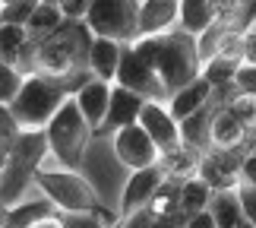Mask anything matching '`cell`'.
I'll return each mask as SVG.
<instances>
[{
    "label": "cell",
    "mask_w": 256,
    "mask_h": 228,
    "mask_svg": "<svg viewBox=\"0 0 256 228\" xmlns=\"http://www.w3.org/2000/svg\"><path fill=\"white\" fill-rule=\"evenodd\" d=\"M124 48L111 38H92V48H88V73L95 79H104V83H114L117 70H120L124 61Z\"/></svg>",
    "instance_id": "cell-18"
},
{
    "label": "cell",
    "mask_w": 256,
    "mask_h": 228,
    "mask_svg": "<svg viewBox=\"0 0 256 228\" xmlns=\"http://www.w3.org/2000/svg\"><path fill=\"white\" fill-rule=\"evenodd\" d=\"M38 4H54V7H60L64 0H38Z\"/></svg>",
    "instance_id": "cell-42"
},
{
    "label": "cell",
    "mask_w": 256,
    "mask_h": 228,
    "mask_svg": "<svg viewBox=\"0 0 256 228\" xmlns=\"http://www.w3.org/2000/svg\"><path fill=\"white\" fill-rule=\"evenodd\" d=\"M92 73L82 79H57V76H44V73H28L19 95L10 102V117L19 130H44L54 121V114L76 95V89L88 83Z\"/></svg>",
    "instance_id": "cell-3"
},
{
    "label": "cell",
    "mask_w": 256,
    "mask_h": 228,
    "mask_svg": "<svg viewBox=\"0 0 256 228\" xmlns=\"http://www.w3.org/2000/svg\"><path fill=\"white\" fill-rule=\"evenodd\" d=\"M212 149H247L250 130L234 117L224 105H218V111L212 117Z\"/></svg>",
    "instance_id": "cell-19"
},
{
    "label": "cell",
    "mask_w": 256,
    "mask_h": 228,
    "mask_svg": "<svg viewBox=\"0 0 256 228\" xmlns=\"http://www.w3.org/2000/svg\"><path fill=\"white\" fill-rule=\"evenodd\" d=\"M60 209L51 203V200H22V203H16V206H10V222L6 228H32L35 222H42L48 219V215H57Z\"/></svg>",
    "instance_id": "cell-23"
},
{
    "label": "cell",
    "mask_w": 256,
    "mask_h": 228,
    "mask_svg": "<svg viewBox=\"0 0 256 228\" xmlns=\"http://www.w3.org/2000/svg\"><path fill=\"white\" fill-rule=\"evenodd\" d=\"M180 4L177 0H142L140 7V38H155L177 29Z\"/></svg>",
    "instance_id": "cell-15"
},
{
    "label": "cell",
    "mask_w": 256,
    "mask_h": 228,
    "mask_svg": "<svg viewBox=\"0 0 256 228\" xmlns=\"http://www.w3.org/2000/svg\"><path fill=\"white\" fill-rule=\"evenodd\" d=\"M238 196H240L244 219H247V222L256 228V187H250V184H240V187H238Z\"/></svg>",
    "instance_id": "cell-33"
},
{
    "label": "cell",
    "mask_w": 256,
    "mask_h": 228,
    "mask_svg": "<svg viewBox=\"0 0 256 228\" xmlns=\"http://www.w3.org/2000/svg\"><path fill=\"white\" fill-rule=\"evenodd\" d=\"M35 187L44 200H51L64 215L73 212H102L95 187L82 177V171H66V168H42L35 174Z\"/></svg>",
    "instance_id": "cell-6"
},
{
    "label": "cell",
    "mask_w": 256,
    "mask_h": 228,
    "mask_svg": "<svg viewBox=\"0 0 256 228\" xmlns=\"http://www.w3.org/2000/svg\"><path fill=\"white\" fill-rule=\"evenodd\" d=\"M250 149H209L200 158V171L196 177L206 181L215 193L222 190H238L240 187V168Z\"/></svg>",
    "instance_id": "cell-8"
},
{
    "label": "cell",
    "mask_w": 256,
    "mask_h": 228,
    "mask_svg": "<svg viewBox=\"0 0 256 228\" xmlns=\"http://www.w3.org/2000/svg\"><path fill=\"white\" fill-rule=\"evenodd\" d=\"M212 196H215V190L209 184L200 181V177H190V181L180 184V212L186 219H193V215H200V212H209Z\"/></svg>",
    "instance_id": "cell-24"
},
{
    "label": "cell",
    "mask_w": 256,
    "mask_h": 228,
    "mask_svg": "<svg viewBox=\"0 0 256 228\" xmlns=\"http://www.w3.org/2000/svg\"><path fill=\"white\" fill-rule=\"evenodd\" d=\"M92 32L82 19H66L51 38L32 42V67L28 73H44L57 79H82L88 76V48Z\"/></svg>",
    "instance_id": "cell-2"
},
{
    "label": "cell",
    "mask_w": 256,
    "mask_h": 228,
    "mask_svg": "<svg viewBox=\"0 0 256 228\" xmlns=\"http://www.w3.org/2000/svg\"><path fill=\"white\" fill-rule=\"evenodd\" d=\"M32 228H64V212H57V215H48V219L35 222Z\"/></svg>",
    "instance_id": "cell-39"
},
{
    "label": "cell",
    "mask_w": 256,
    "mask_h": 228,
    "mask_svg": "<svg viewBox=\"0 0 256 228\" xmlns=\"http://www.w3.org/2000/svg\"><path fill=\"white\" fill-rule=\"evenodd\" d=\"M212 26H218V10L215 0H180V16H177V29L193 38L206 35Z\"/></svg>",
    "instance_id": "cell-20"
},
{
    "label": "cell",
    "mask_w": 256,
    "mask_h": 228,
    "mask_svg": "<svg viewBox=\"0 0 256 228\" xmlns=\"http://www.w3.org/2000/svg\"><path fill=\"white\" fill-rule=\"evenodd\" d=\"M114 83L124 86V89H130V92H136V95H142L146 102H168V92H164L158 73H155L152 67L136 54L133 45L124 48V61H120V70H117Z\"/></svg>",
    "instance_id": "cell-9"
},
{
    "label": "cell",
    "mask_w": 256,
    "mask_h": 228,
    "mask_svg": "<svg viewBox=\"0 0 256 228\" xmlns=\"http://www.w3.org/2000/svg\"><path fill=\"white\" fill-rule=\"evenodd\" d=\"M64 23H66V16H64L60 7H54V4H38L35 13H32V19L26 23V29H28V38L38 45V42H44V38H51Z\"/></svg>",
    "instance_id": "cell-22"
},
{
    "label": "cell",
    "mask_w": 256,
    "mask_h": 228,
    "mask_svg": "<svg viewBox=\"0 0 256 228\" xmlns=\"http://www.w3.org/2000/svg\"><path fill=\"white\" fill-rule=\"evenodd\" d=\"M114 228H155V212L152 209H136L130 215H120Z\"/></svg>",
    "instance_id": "cell-32"
},
{
    "label": "cell",
    "mask_w": 256,
    "mask_h": 228,
    "mask_svg": "<svg viewBox=\"0 0 256 228\" xmlns=\"http://www.w3.org/2000/svg\"><path fill=\"white\" fill-rule=\"evenodd\" d=\"M48 152V136L44 130H19L10 143L6 152V165H4V177H0V203L16 206L26 200V190L35 184V174L44 168Z\"/></svg>",
    "instance_id": "cell-4"
},
{
    "label": "cell",
    "mask_w": 256,
    "mask_h": 228,
    "mask_svg": "<svg viewBox=\"0 0 256 228\" xmlns=\"http://www.w3.org/2000/svg\"><path fill=\"white\" fill-rule=\"evenodd\" d=\"M215 54L244 64V32H240V29H234V26L224 29L222 38H218V51H215Z\"/></svg>",
    "instance_id": "cell-28"
},
{
    "label": "cell",
    "mask_w": 256,
    "mask_h": 228,
    "mask_svg": "<svg viewBox=\"0 0 256 228\" xmlns=\"http://www.w3.org/2000/svg\"><path fill=\"white\" fill-rule=\"evenodd\" d=\"M142 108H146V98L142 95H136V92H130V89H124V86L114 83L111 108H108V117H104V124H102V130H98V133H111L114 136V133H120L124 127L140 124Z\"/></svg>",
    "instance_id": "cell-14"
},
{
    "label": "cell",
    "mask_w": 256,
    "mask_h": 228,
    "mask_svg": "<svg viewBox=\"0 0 256 228\" xmlns=\"http://www.w3.org/2000/svg\"><path fill=\"white\" fill-rule=\"evenodd\" d=\"M44 136H48V152H51L54 162L60 168H66V171H80L95 130L82 117L80 105L70 98V102L54 114V121L44 127Z\"/></svg>",
    "instance_id": "cell-5"
},
{
    "label": "cell",
    "mask_w": 256,
    "mask_h": 228,
    "mask_svg": "<svg viewBox=\"0 0 256 228\" xmlns=\"http://www.w3.org/2000/svg\"><path fill=\"white\" fill-rule=\"evenodd\" d=\"M133 48H136V54L158 73L168 98L174 92H180L184 86H190L193 79H200V73H202L200 45H196L193 35L180 32V29L155 35V38H140V42H133Z\"/></svg>",
    "instance_id": "cell-1"
},
{
    "label": "cell",
    "mask_w": 256,
    "mask_h": 228,
    "mask_svg": "<svg viewBox=\"0 0 256 228\" xmlns=\"http://www.w3.org/2000/svg\"><path fill=\"white\" fill-rule=\"evenodd\" d=\"M244 64L256 67V26L244 32Z\"/></svg>",
    "instance_id": "cell-36"
},
{
    "label": "cell",
    "mask_w": 256,
    "mask_h": 228,
    "mask_svg": "<svg viewBox=\"0 0 256 228\" xmlns=\"http://www.w3.org/2000/svg\"><path fill=\"white\" fill-rule=\"evenodd\" d=\"M234 89H238L240 95H253V98H256V67L240 64L238 76H234Z\"/></svg>",
    "instance_id": "cell-31"
},
{
    "label": "cell",
    "mask_w": 256,
    "mask_h": 228,
    "mask_svg": "<svg viewBox=\"0 0 256 228\" xmlns=\"http://www.w3.org/2000/svg\"><path fill=\"white\" fill-rule=\"evenodd\" d=\"M114 155H117V162L126 165L130 171L152 168V165H158V158H162L158 146L149 140V133H146L140 124L124 127L120 133H114Z\"/></svg>",
    "instance_id": "cell-10"
},
{
    "label": "cell",
    "mask_w": 256,
    "mask_h": 228,
    "mask_svg": "<svg viewBox=\"0 0 256 228\" xmlns=\"http://www.w3.org/2000/svg\"><path fill=\"white\" fill-rule=\"evenodd\" d=\"M256 26V0H244L240 4V13L234 19V29H240V32H247V29Z\"/></svg>",
    "instance_id": "cell-34"
},
{
    "label": "cell",
    "mask_w": 256,
    "mask_h": 228,
    "mask_svg": "<svg viewBox=\"0 0 256 228\" xmlns=\"http://www.w3.org/2000/svg\"><path fill=\"white\" fill-rule=\"evenodd\" d=\"M212 98H215L212 86L200 76V79H193L190 86H184L180 92H174L168 98V111L174 114V121L180 124V121H186V117H193L196 111H202L206 105H212Z\"/></svg>",
    "instance_id": "cell-17"
},
{
    "label": "cell",
    "mask_w": 256,
    "mask_h": 228,
    "mask_svg": "<svg viewBox=\"0 0 256 228\" xmlns=\"http://www.w3.org/2000/svg\"><path fill=\"white\" fill-rule=\"evenodd\" d=\"M224 108L238 117V121L247 127L250 133H256V98L253 95H240V92H234L231 95V102H224Z\"/></svg>",
    "instance_id": "cell-26"
},
{
    "label": "cell",
    "mask_w": 256,
    "mask_h": 228,
    "mask_svg": "<svg viewBox=\"0 0 256 228\" xmlns=\"http://www.w3.org/2000/svg\"><path fill=\"white\" fill-rule=\"evenodd\" d=\"M209 212H212V219L218 222V228H234V225L244 219L238 190H222V193H215L212 203H209Z\"/></svg>",
    "instance_id": "cell-25"
},
{
    "label": "cell",
    "mask_w": 256,
    "mask_h": 228,
    "mask_svg": "<svg viewBox=\"0 0 256 228\" xmlns=\"http://www.w3.org/2000/svg\"><path fill=\"white\" fill-rule=\"evenodd\" d=\"M10 4H16V0H0V10H4V7H10Z\"/></svg>",
    "instance_id": "cell-43"
},
{
    "label": "cell",
    "mask_w": 256,
    "mask_h": 228,
    "mask_svg": "<svg viewBox=\"0 0 256 228\" xmlns=\"http://www.w3.org/2000/svg\"><path fill=\"white\" fill-rule=\"evenodd\" d=\"M111 92H114V83H104V79H88V83H82L80 89H76L73 102L80 105L82 117L88 121V127L98 133L108 117V108H111Z\"/></svg>",
    "instance_id": "cell-13"
},
{
    "label": "cell",
    "mask_w": 256,
    "mask_h": 228,
    "mask_svg": "<svg viewBox=\"0 0 256 228\" xmlns=\"http://www.w3.org/2000/svg\"><path fill=\"white\" fill-rule=\"evenodd\" d=\"M0 61L16 67L22 76H28V67H32V38H28L26 26H0Z\"/></svg>",
    "instance_id": "cell-16"
},
{
    "label": "cell",
    "mask_w": 256,
    "mask_h": 228,
    "mask_svg": "<svg viewBox=\"0 0 256 228\" xmlns=\"http://www.w3.org/2000/svg\"><path fill=\"white\" fill-rule=\"evenodd\" d=\"M0 26H4V19H0Z\"/></svg>",
    "instance_id": "cell-44"
},
{
    "label": "cell",
    "mask_w": 256,
    "mask_h": 228,
    "mask_svg": "<svg viewBox=\"0 0 256 228\" xmlns=\"http://www.w3.org/2000/svg\"><path fill=\"white\" fill-rule=\"evenodd\" d=\"M88 7H92V0H64V4H60L66 19H86Z\"/></svg>",
    "instance_id": "cell-35"
},
{
    "label": "cell",
    "mask_w": 256,
    "mask_h": 228,
    "mask_svg": "<svg viewBox=\"0 0 256 228\" xmlns=\"http://www.w3.org/2000/svg\"><path fill=\"white\" fill-rule=\"evenodd\" d=\"M6 222H10V209L0 203V228H6Z\"/></svg>",
    "instance_id": "cell-40"
},
{
    "label": "cell",
    "mask_w": 256,
    "mask_h": 228,
    "mask_svg": "<svg viewBox=\"0 0 256 228\" xmlns=\"http://www.w3.org/2000/svg\"><path fill=\"white\" fill-rule=\"evenodd\" d=\"M140 127L149 133V140L158 146V152H171L177 146H184L180 140V124L174 121V114L168 111V105L162 102H146L142 114H140Z\"/></svg>",
    "instance_id": "cell-12"
},
{
    "label": "cell",
    "mask_w": 256,
    "mask_h": 228,
    "mask_svg": "<svg viewBox=\"0 0 256 228\" xmlns=\"http://www.w3.org/2000/svg\"><path fill=\"white\" fill-rule=\"evenodd\" d=\"M35 7H38V0H16V4H10V7L0 10V19L10 23V26H26L28 19H32Z\"/></svg>",
    "instance_id": "cell-29"
},
{
    "label": "cell",
    "mask_w": 256,
    "mask_h": 228,
    "mask_svg": "<svg viewBox=\"0 0 256 228\" xmlns=\"http://www.w3.org/2000/svg\"><path fill=\"white\" fill-rule=\"evenodd\" d=\"M140 7L142 0H92L82 23L95 38L133 45L140 42Z\"/></svg>",
    "instance_id": "cell-7"
},
{
    "label": "cell",
    "mask_w": 256,
    "mask_h": 228,
    "mask_svg": "<svg viewBox=\"0 0 256 228\" xmlns=\"http://www.w3.org/2000/svg\"><path fill=\"white\" fill-rule=\"evenodd\" d=\"M200 158L202 155L196 149H190V146H177V149L164 152L158 158V168L171 181H190V177H196V171H200Z\"/></svg>",
    "instance_id": "cell-21"
},
{
    "label": "cell",
    "mask_w": 256,
    "mask_h": 228,
    "mask_svg": "<svg viewBox=\"0 0 256 228\" xmlns=\"http://www.w3.org/2000/svg\"><path fill=\"white\" fill-rule=\"evenodd\" d=\"M186 228H218V222L212 219V212H200V215H193V219L186 222Z\"/></svg>",
    "instance_id": "cell-38"
},
{
    "label": "cell",
    "mask_w": 256,
    "mask_h": 228,
    "mask_svg": "<svg viewBox=\"0 0 256 228\" xmlns=\"http://www.w3.org/2000/svg\"><path fill=\"white\" fill-rule=\"evenodd\" d=\"M177 4H180V0H177Z\"/></svg>",
    "instance_id": "cell-45"
},
{
    "label": "cell",
    "mask_w": 256,
    "mask_h": 228,
    "mask_svg": "<svg viewBox=\"0 0 256 228\" xmlns=\"http://www.w3.org/2000/svg\"><path fill=\"white\" fill-rule=\"evenodd\" d=\"M240 184L256 187V152H247V158H244V168H240Z\"/></svg>",
    "instance_id": "cell-37"
},
{
    "label": "cell",
    "mask_w": 256,
    "mask_h": 228,
    "mask_svg": "<svg viewBox=\"0 0 256 228\" xmlns=\"http://www.w3.org/2000/svg\"><path fill=\"white\" fill-rule=\"evenodd\" d=\"M164 181H168V177H164V171L158 165L130 171V177H126V184H124V193H120V215H130L136 209H149Z\"/></svg>",
    "instance_id": "cell-11"
},
{
    "label": "cell",
    "mask_w": 256,
    "mask_h": 228,
    "mask_svg": "<svg viewBox=\"0 0 256 228\" xmlns=\"http://www.w3.org/2000/svg\"><path fill=\"white\" fill-rule=\"evenodd\" d=\"M64 228H108L104 212H73L64 215Z\"/></svg>",
    "instance_id": "cell-30"
},
{
    "label": "cell",
    "mask_w": 256,
    "mask_h": 228,
    "mask_svg": "<svg viewBox=\"0 0 256 228\" xmlns=\"http://www.w3.org/2000/svg\"><path fill=\"white\" fill-rule=\"evenodd\" d=\"M26 76L16 70V67H10L0 61V108H10V102L19 95V89H22Z\"/></svg>",
    "instance_id": "cell-27"
},
{
    "label": "cell",
    "mask_w": 256,
    "mask_h": 228,
    "mask_svg": "<svg viewBox=\"0 0 256 228\" xmlns=\"http://www.w3.org/2000/svg\"><path fill=\"white\" fill-rule=\"evenodd\" d=\"M234 228H253V225H250L247 219H240V222H238V225H234Z\"/></svg>",
    "instance_id": "cell-41"
}]
</instances>
